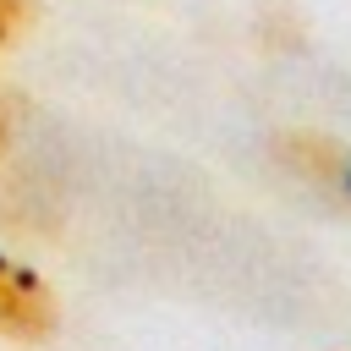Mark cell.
<instances>
[{
	"mask_svg": "<svg viewBox=\"0 0 351 351\" xmlns=\"http://www.w3.org/2000/svg\"><path fill=\"white\" fill-rule=\"evenodd\" d=\"M11 137H16V132H11V110H5V99H0V159L11 154Z\"/></svg>",
	"mask_w": 351,
	"mask_h": 351,
	"instance_id": "277c9868",
	"label": "cell"
},
{
	"mask_svg": "<svg viewBox=\"0 0 351 351\" xmlns=\"http://www.w3.org/2000/svg\"><path fill=\"white\" fill-rule=\"evenodd\" d=\"M274 159L313 192L335 197V203H351V148L318 126H291L274 137Z\"/></svg>",
	"mask_w": 351,
	"mask_h": 351,
	"instance_id": "7a4b0ae2",
	"label": "cell"
},
{
	"mask_svg": "<svg viewBox=\"0 0 351 351\" xmlns=\"http://www.w3.org/2000/svg\"><path fill=\"white\" fill-rule=\"evenodd\" d=\"M55 335H60V296H55V285L33 263L0 252V340H11V346H49Z\"/></svg>",
	"mask_w": 351,
	"mask_h": 351,
	"instance_id": "6da1fadb",
	"label": "cell"
},
{
	"mask_svg": "<svg viewBox=\"0 0 351 351\" xmlns=\"http://www.w3.org/2000/svg\"><path fill=\"white\" fill-rule=\"evenodd\" d=\"M33 22V0H0V49H11Z\"/></svg>",
	"mask_w": 351,
	"mask_h": 351,
	"instance_id": "3957f363",
	"label": "cell"
}]
</instances>
